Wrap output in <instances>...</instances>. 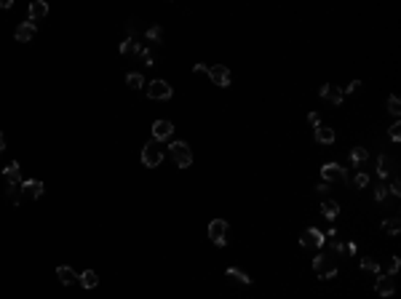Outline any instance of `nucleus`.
Masks as SVG:
<instances>
[{
  "label": "nucleus",
  "mask_w": 401,
  "mask_h": 299,
  "mask_svg": "<svg viewBox=\"0 0 401 299\" xmlns=\"http://www.w3.org/2000/svg\"><path fill=\"white\" fill-rule=\"evenodd\" d=\"M313 270H316L319 278L329 280V278L337 275V262H334V257H329V254H319L313 259Z\"/></svg>",
  "instance_id": "obj_1"
},
{
  "label": "nucleus",
  "mask_w": 401,
  "mask_h": 299,
  "mask_svg": "<svg viewBox=\"0 0 401 299\" xmlns=\"http://www.w3.org/2000/svg\"><path fill=\"white\" fill-rule=\"evenodd\" d=\"M171 158L176 161L180 168H188L193 166V150L188 142H171Z\"/></svg>",
  "instance_id": "obj_2"
},
{
  "label": "nucleus",
  "mask_w": 401,
  "mask_h": 299,
  "mask_svg": "<svg viewBox=\"0 0 401 299\" xmlns=\"http://www.w3.org/2000/svg\"><path fill=\"white\" fill-rule=\"evenodd\" d=\"M142 163L150 166V168L161 166V163H163V150H161V144H158V142H147V144L142 147Z\"/></svg>",
  "instance_id": "obj_3"
},
{
  "label": "nucleus",
  "mask_w": 401,
  "mask_h": 299,
  "mask_svg": "<svg viewBox=\"0 0 401 299\" xmlns=\"http://www.w3.org/2000/svg\"><path fill=\"white\" fill-rule=\"evenodd\" d=\"M326 243V235L319 230V227H307L302 235H300V246L302 248H321Z\"/></svg>",
  "instance_id": "obj_4"
},
{
  "label": "nucleus",
  "mask_w": 401,
  "mask_h": 299,
  "mask_svg": "<svg viewBox=\"0 0 401 299\" xmlns=\"http://www.w3.org/2000/svg\"><path fill=\"white\" fill-rule=\"evenodd\" d=\"M209 238L214 240V246H225L228 243V222L225 219H211L209 222Z\"/></svg>",
  "instance_id": "obj_5"
},
{
  "label": "nucleus",
  "mask_w": 401,
  "mask_h": 299,
  "mask_svg": "<svg viewBox=\"0 0 401 299\" xmlns=\"http://www.w3.org/2000/svg\"><path fill=\"white\" fill-rule=\"evenodd\" d=\"M321 179H324L326 184L345 182V179H348V171H345L340 163H326V166H321Z\"/></svg>",
  "instance_id": "obj_6"
},
{
  "label": "nucleus",
  "mask_w": 401,
  "mask_h": 299,
  "mask_svg": "<svg viewBox=\"0 0 401 299\" xmlns=\"http://www.w3.org/2000/svg\"><path fill=\"white\" fill-rule=\"evenodd\" d=\"M147 96L163 102V99H171V96H174V88H171L166 80H153L150 86H147Z\"/></svg>",
  "instance_id": "obj_7"
},
{
  "label": "nucleus",
  "mask_w": 401,
  "mask_h": 299,
  "mask_svg": "<svg viewBox=\"0 0 401 299\" xmlns=\"http://www.w3.org/2000/svg\"><path fill=\"white\" fill-rule=\"evenodd\" d=\"M206 75L211 78L214 86H219V88H228V86H230V70L222 67V64H214V67H209Z\"/></svg>",
  "instance_id": "obj_8"
},
{
  "label": "nucleus",
  "mask_w": 401,
  "mask_h": 299,
  "mask_svg": "<svg viewBox=\"0 0 401 299\" xmlns=\"http://www.w3.org/2000/svg\"><path fill=\"white\" fill-rule=\"evenodd\" d=\"M171 134H174V126H171V120H155L153 123V142H166V139H171Z\"/></svg>",
  "instance_id": "obj_9"
},
{
  "label": "nucleus",
  "mask_w": 401,
  "mask_h": 299,
  "mask_svg": "<svg viewBox=\"0 0 401 299\" xmlns=\"http://www.w3.org/2000/svg\"><path fill=\"white\" fill-rule=\"evenodd\" d=\"M319 96L326 99L329 105H342V96H345V93H342L337 86H329V83H324V86L319 88Z\"/></svg>",
  "instance_id": "obj_10"
},
{
  "label": "nucleus",
  "mask_w": 401,
  "mask_h": 299,
  "mask_svg": "<svg viewBox=\"0 0 401 299\" xmlns=\"http://www.w3.org/2000/svg\"><path fill=\"white\" fill-rule=\"evenodd\" d=\"M46 16H49V3H43V0H35V3L30 6V19H27V22L38 27V22H43Z\"/></svg>",
  "instance_id": "obj_11"
},
{
  "label": "nucleus",
  "mask_w": 401,
  "mask_h": 299,
  "mask_svg": "<svg viewBox=\"0 0 401 299\" xmlns=\"http://www.w3.org/2000/svg\"><path fill=\"white\" fill-rule=\"evenodd\" d=\"M46 192V187L40 179H27L22 182V195H27V198H40V195Z\"/></svg>",
  "instance_id": "obj_12"
},
{
  "label": "nucleus",
  "mask_w": 401,
  "mask_h": 299,
  "mask_svg": "<svg viewBox=\"0 0 401 299\" xmlns=\"http://www.w3.org/2000/svg\"><path fill=\"white\" fill-rule=\"evenodd\" d=\"M35 32H38V27H35V24H30V22H22L19 27H16L14 37H16L19 43H30L32 37H35Z\"/></svg>",
  "instance_id": "obj_13"
},
{
  "label": "nucleus",
  "mask_w": 401,
  "mask_h": 299,
  "mask_svg": "<svg viewBox=\"0 0 401 299\" xmlns=\"http://www.w3.org/2000/svg\"><path fill=\"white\" fill-rule=\"evenodd\" d=\"M396 174V163L390 161L388 155H380L377 158V176L380 179H385V176H393Z\"/></svg>",
  "instance_id": "obj_14"
},
{
  "label": "nucleus",
  "mask_w": 401,
  "mask_h": 299,
  "mask_svg": "<svg viewBox=\"0 0 401 299\" xmlns=\"http://www.w3.org/2000/svg\"><path fill=\"white\" fill-rule=\"evenodd\" d=\"M375 291H377L380 296H390V294L396 291L393 278H390V275H380V278H377V283H375Z\"/></svg>",
  "instance_id": "obj_15"
},
{
  "label": "nucleus",
  "mask_w": 401,
  "mask_h": 299,
  "mask_svg": "<svg viewBox=\"0 0 401 299\" xmlns=\"http://www.w3.org/2000/svg\"><path fill=\"white\" fill-rule=\"evenodd\" d=\"M3 176H6V182L8 184H22V166L19 163H8L6 166V171H3Z\"/></svg>",
  "instance_id": "obj_16"
},
{
  "label": "nucleus",
  "mask_w": 401,
  "mask_h": 299,
  "mask_svg": "<svg viewBox=\"0 0 401 299\" xmlns=\"http://www.w3.org/2000/svg\"><path fill=\"white\" fill-rule=\"evenodd\" d=\"M321 214H324V217L329 219V222H334V219L340 217V203L332 201V198H326V201L321 203Z\"/></svg>",
  "instance_id": "obj_17"
},
{
  "label": "nucleus",
  "mask_w": 401,
  "mask_h": 299,
  "mask_svg": "<svg viewBox=\"0 0 401 299\" xmlns=\"http://www.w3.org/2000/svg\"><path fill=\"white\" fill-rule=\"evenodd\" d=\"M78 283L83 288H97L99 286V275L94 273V270H83V273H78Z\"/></svg>",
  "instance_id": "obj_18"
},
{
  "label": "nucleus",
  "mask_w": 401,
  "mask_h": 299,
  "mask_svg": "<svg viewBox=\"0 0 401 299\" xmlns=\"http://www.w3.org/2000/svg\"><path fill=\"white\" fill-rule=\"evenodd\" d=\"M316 142L319 144H332L334 142V131L329 128V126H316Z\"/></svg>",
  "instance_id": "obj_19"
},
{
  "label": "nucleus",
  "mask_w": 401,
  "mask_h": 299,
  "mask_svg": "<svg viewBox=\"0 0 401 299\" xmlns=\"http://www.w3.org/2000/svg\"><path fill=\"white\" fill-rule=\"evenodd\" d=\"M57 275H59V280H62L64 286H70V283H75V280H78V273L72 267H67V265H59L57 267Z\"/></svg>",
  "instance_id": "obj_20"
},
{
  "label": "nucleus",
  "mask_w": 401,
  "mask_h": 299,
  "mask_svg": "<svg viewBox=\"0 0 401 299\" xmlns=\"http://www.w3.org/2000/svg\"><path fill=\"white\" fill-rule=\"evenodd\" d=\"M382 230H385L388 235H398V232H401V222H398V217L382 219Z\"/></svg>",
  "instance_id": "obj_21"
},
{
  "label": "nucleus",
  "mask_w": 401,
  "mask_h": 299,
  "mask_svg": "<svg viewBox=\"0 0 401 299\" xmlns=\"http://www.w3.org/2000/svg\"><path fill=\"white\" fill-rule=\"evenodd\" d=\"M126 86L134 88V91H139V88H145V78H142L139 72H128V75H126Z\"/></svg>",
  "instance_id": "obj_22"
},
{
  "label": "nucleus",
  "mask_w": 401,
  "mask_h": 299,
  "mask_svg": "<svg viewBox=\"0 0 401 299\" xmlns=\"http://www.w3.org/2000/svg\"><path fill=\"white\" fill-rule=\"evenodd\" d=\"M367 158H369V153L364 147H353L350 150V161H353V166H364L367 163Z\"/></svg>",
  "instance_id": "obj_23"
},
{
  "label": "nucleus",
  "mask_w": 401,
  "mask_h": 299,
  "mask_svg": "<svg viewBox=\"0 0 401 299\" xmlns=\"http://www.w3.org/2000/svg\"><path fill=\"white\" fill-rule=\"evenodd\" d=\"M361 270H367V273H375V275H380V262L377 259H372V257H361Z\"/></svg>",
  "instance_id": "obj_24"
},
{
  "label": "nucleus",
  "mask_w": 401,
  "mask_h": 299,
  "mask_svg": "<svg viewBox=\"0 0 401 299\" xmlns=\"http://www.w3.org/2000/svg\"><path fill=\"white\" fill-rule=\"evenodd\" d=\"M348 184L350 187H359V190H364V187H369V174H364V171H359L353 179H348Z\"/></svg>",
  "instance_id": "obj_25"
},
{
  "label": "nucleus",
  "mask_w": 401,
  "mask_h": 299,
  "mask_svg": "<svg viewBox=\"0 0 401 299\" xmlns=\"http://www.w3.org/2000/svg\"><path fill=\"white\" fill-rule=\"evenodd\" d=\"M228 275H230V278H236L238 283H244V286H249V283H251V278L244 273V270H238V267H228Z\"/></svg>",
  "instance_id": "obj_26"
},
{
  "label": "nucleus",
  "mask_w": 401,
  "mask_h": 299,
  "mask_svg": "<svg viewBox=\"0 0 401 299\" xmlns=\"http://www.w3.org/2000/svg\"><path fill=\"white\" fill-rule=\"evenodd\" d=\"M147 40H153V43H161V40H163V30H161V24H153L150 30H147Z\"/></svg>",
  "instance_id": "obj_27"
},
{
  "label": "nucleus",
  "mask_w": 401,
  "mask_h": 299,
  "mask_svg": "<svg viewBox=\"0 0 401 299\" xmlns=\"http://www.w3.org/2000/svg\"><path fill=\"white\" fill-rule=\"evenodd\" d=\"M19 190H22V184H8V201L11 203H22V195H19Z\"/></svg>",
  "instance_id": "obj_28"
},
{
  "label": "nucleus",
  "mask_w": 401,
  "mask_h": 299,
  "mask_svg": "<svg viewBox=\"0 0 401 299\" xmlns=\"http://www.w3.org/2000/svg\"><path fill=\"white\" fill-rule=\"evenodd\" d=\"M388 112H390V115H401V102H398V96H388Z\"/></svg>",
  "instance_id": "obj_29"
},
{
  "label": "nucleus",
  "mask_w": 401,
  "mask_h": 299,
  "mask_svg": "<svg viewBox=\"0 0 401 299\" xmlns=\"http://www.w3.org/2000/svg\"><path fill=\"white\" fill-rule=\"evenodd\" d=\"M385 198H388V187H385V182L375 184V201H385Z\"/></svg>",
  "instance_id": "obj_30"
},
{
  "label": "nucleus",
  "mask_w": 401,
  "mask_h": 299,
  "mask_svg": "<svg viewBox=\"0 0 401 299\" xmlns=\"http://www.w3.org/2000/svg\"><path fill=\"white\" fill-rule=\"evenodd\" d=\"M388 136L393 139V142H398V139H401V123H398V120H396V123L388 128Z\"/></svg>",
  "instance_id": "obj_31"
},
{
  "label": "nucleus",
  "mask_w": 401,
  "mask_h": 299,
  "mask_svg": "<svg viewBox=\"0 0 401 299\" xmlns=\"http://www.w3.org/2000/svg\"><path fill=\"white\" fill-rule=\"evenodd\" d=\"M398 267H401V259H398V257H390V265H388V275L393 278V275L398 273Z\"/></svg>",
  "instance_id": "obj_32"
},
{
  "label": "nucleus",
  "mask_w": 401,
  "mask_h": 299,
  "mask_svg": "<svg viewBox=\"0 0 401 299\" xmlns=\"http://www.w3.org/2000/svg\"><path fill=\"white\" fill-rule=\"evenodd\" d=\"M388 192H390V195H396V198H398V195H401V182H398V176H393V182H390V187H388Z\"/></svg>",
  "instance_id": "obj_33"
},
{
  "label": "nucleus",
  "mask_w": 401,
  "mask_h": 299,
  "mask_svg": "<svg viewBox=\"0 0 401 299\" xmlns=\"http://www.w3.org/2000/svg\"><path fill=\"white\" fill-rule=\"evenodd\" d=\"M118 51H120V54H131V51H134V40L128 37L126 43H120V48H118Z\"/></svg>",
  "instance_id": "obj_34"
},
{
  "label": "nucleus",
  "mask_w": 401,
  "mask_h": 299,
  "mask_svg": "<svg viewBox=\"0 0 401 299\" xmlns=\"http://www.w3.org/2000/svg\"><path fill=\"white\" fill-rule=\"evenodd\" d=\"M307 123H310V126H321V118L316 115V112H310V115H307Z\"/></svg>",
  "instance_id": "obj_35"
},
{
  "label": "nucleus",
  "mask_w": 401,
  "mask_h": 299,
  "mask_svg": "<svg viewBox=\"0 0 401 299\" xmlns=\"http://www.w3.org/2000/svg\"><path fill=\"white\" fill-rule=\"evenodd\" d=\"M359 86H361V80H353L348 88H345V93H353V91H359Z\"/></svg>",
  "instance_id": "obj_36"
},
{
  "label": "nucleus",
  "mask_w": 401,
  "mask_h": 299,
  "mask_svg": "<svg viewBox=\"0 0 401 299\" xmlns=\"http://www.w3.org/2000/svg\"><path fill=\"white\" fill-rule=\"evenodd\" d=\"M316 192H321V195H324V192H329V184H326V182H324V184H319V187H316Z\"/></svg>",
  "instance_id": "obj_37"
},
{
  "label": "nucleus",
  "mask_w": 401,
  "mask_h": 299,
  "mask_svg": "<svg viewBox=\"0 0 401 299\" xmlns=\"http://www.w3.org/2000/svg\"><path fill=\"white\" fill-rule=\"evenodd\" d=\"M193 70H195V72H206V70H209V64H195Z\"/></svg>",
  "instance_id": "obj_38"
},
{
  "label": "nucleus",
  "mask_w": 401,
  "mask_h": 299,
  "mask_svg": "<svg viewBox=\"0 0 401 299\" xmlns=\"http://www.w3.org/2000/svg\"><path fill=\"white\" fill-rule=\"evenodd\" d=\"M11 6H14L11 0H0V8H11Z\"/></svg>",
  "instance_id": "obj_39"
},
{
  "label": "nucleus",
  "mask_w": 401,
  "mask_h": 299,
  "mask_svg": "<svg viewBox=\"0 0 401 299\" xmlns=\"http://www.w3.org/2000/svg\"><path fill=\"white\" fill-rule=\"evenodd\" d=\"M6 150V139H3V134H0V153Z\"/></svg>",
  "instance_id": "obj_40"
}]
</instances>
